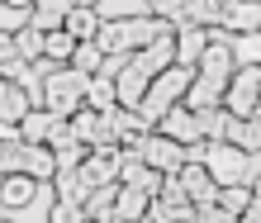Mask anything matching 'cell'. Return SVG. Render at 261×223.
<instances>
[{
    "mask_svg": "<svg viewBox=\"0 0 261 223\" xmlns=\"http://www.w3.org/2000/svg\"><path fill=\"white\" fill-rule=\"evenodd\" d=\"M100 29H105V19H100L95 10H86V5H76V10L67 14V34H71L76 43H95Z\"/></svg>",
    "mask_w": 261,
    "mask_h": 223,
    "instance_id": "obj_19",
    "label": "cell"
},
{
    "mask_svg": "<svg viewBox=\"0 0 261 223\" xmlns=\"http://www.w3.org/2000/svg\"><path fill=\"white\" fill-rule=\"evenodd\" d=\"M0 143H24L19 124H10V119H0Z\"/></svg>",
    "mask_w": 261,
    "mask_h": 223,
    "instance_id": "obj_34",
    "label": "cell"
},
{
    "mask_svg": "<svg viewBox=\"0 0 261 223\" xmlns=\"http://www.w3.org/2000/svg\"><path fill=\"white\" fill-rule=\"evenodd\" d=\"M114 214H119V185H100L86 200V218L90 223H114Z\"/></svg>",
    "mask_w": 261,
    "mask_h": 223,
    "instance_id": "obj_20",
    "label": "cell"
},
{
    "mask_svg": "<svg viewBox=\"0 0 261 223\" xmlns=\"http://www.w3.org/2000/svg\"><path fill=\"white\" fill-rule=\"evenodd\" d=\"M19 171L34 176V181H43V185H53V176L62 171V166H57L53 147H29V143H24V166H19Z\"/></svg>",
    "mask_w": 261,
    "mask_h": 223,
    "instance_id": "obj_16",
    "label": "cell"
},
{
    "mask_svg": "<svg viewBox=\"0 0 261 223\" xmlns=\"http://www.w3.org/2000/svg\"><path fill=\"white\" fill-rule=\"evenodd\" d=\"M114 223H128V218H114Z\"/></svg>",
    "mask_w": 261,
    "mask_h": 223,
    "instance_id": "obj_40",
    "label": "cell"
},
{
    "mask_svg": "<svg viewBox=\"0 0 261 223\" xmlns=\"http://www.w3.org/2000/svg\"><path fill=\"white\" fill-rule=\"evenodd\" d=\"M10 10H34V0H5Z\"/></svg>",
    "mask_w": 261,
    "mask_h": 223,
    "instance_id": "obj_36",
    "label": "cell"
},
{
    "mask_svg": "<svg viewBox=\"0 0 261 223\" xmlns=\"http://www.w3.org/2000/svg\"><path fill=\"white\" fill-rule=\"evenodd\" d=\"M105 57H110V52H105L100 43H81V48H76V57H71V67L81 71V76H100Z\"/></svg>",
    "mask_w": 261,
    "mask_h": 223,
    "instance_id": "obj_26",
    "label": "cell"
},
{
    "mask_svg": "<svg viewBox=\"0 0 261 223\" xmlns=\"http://www.w3.org/2000/svg\"><path fill=\"white\" fill-rule=\"evenodd\" d=\"M0 5H5V0H0Z\"/></svg>",
    "mask_w": 261,
    "mask_h": 223,
    "instance_id": "obj_41",
    "label": "cell"
},
{
    "mask_svg": "<svg viewBox=\"0 0 261 223\" xmlns=\"http://www.w3.org/2000/svg\"><path fill=\"white\" fill-rule=\"evenodd\" d=\"M252 195H256V204H261V176H256V181H252Z\"/></svg>",
    "mask_w": 261,
    "mask_h": 223,
    "instance_id": "obj_37",
    "label": "cell"
},
{
    "mask_svg": "<svg viewBox=\"0 0 261 223\" xmlns=\"http://www.w3.org/2000/svg\"><path fill=\"white\" fill-rule=\"evenodd\" d=\"M76 5H86V10H95V5H100V0H76Z\"/></svg>",
    "mask_w": 261,
    "mask_h": 223,
    "instance_id": "obj_39",
    "label": "cell"
},
{
    "mask_svg": "<svg viewBox=\"0 0 261 223\" xmlns=\"http://www.w3.org/2000/svg\"><path fill=\"white\" fill-rule=\"evenodd\" d=\"M180 185H186V195L195 200V209H204V204H219V181H214V171L204 161H190L186 171H180Z\"/></svg>",
    "mask_w": 261,
    "mask_h": 223,
    "instance_id": "obj_5",
    "label": "cell"
},
{
    "mask_svg": "<svg viewBox=\"0 0 261 223\" xmlns=\"http://www.w3.org/2000/svg\"><path fill=\"white\" fill-rule=\"evenodd\" d=\"M199 223H238V214H228L223 204H204V209H199Z\"/></svg>",
    "mask_w": 261,
    "mask_h": 223,
    "instance_id": "obj_33",
    "label": "cell"
},
{
    "mask_svg": "<svg viewBox=\"0 0 261 223\" xmlns=\"http://www.w3.org/2000/svg\"><path fill=\"white\" fill-rule=\"evenodd\" d=\"M76 10V0H34V10H29V24L43 29V34H57V29H67V14Z\"/></svg>",
    "mask_w": 261,
    "mask_h": 223,
    "instance_id": "obj_10",
    "label": "cell"
},
{
    "mask_svg": "<svg viewBox=\"0 0 261 223\" xmlns=\"http://www.w3.org/2000/svg\"><path fill=\"white\" fill-rule=\"evenodd\" d=\"M14 48H19L24 62H43V57H48V34L34 29V24H19L14 29Z\"/></svg>",
    "mask_w": 261,
    "mask_h": 223,
    "instance_id": "obj_21",
    "label": "cell"
},
{
    "mask_svg": "<svg viewBox=\"0 0 261 223\" xmlns=\"http://www.w3.org/2000/svg\"><path fill=\"white\" fill-rule=\"evenodd\" d=\"M48 223H90V218H86V204L57 200V204H53V214H48Z\"/></svg>",
    "mask_w": 261,
    "mask_h": 223,
    "instance_id": "obj_30",
    "label": "cell"
},
{
    "mask_svg": "<svg viewBox=\"0 0 261 223\" xmlns=\"http://www.w3.org/2000/svg\"><path fill=\"white\" fill-rule=\"evenodd\" d=\"M86 86H90V76H81L76 67L48 71V81H43V105L38 109H48V114H57V119L71 124V114L86 105Z\"/></svg>",
    "mask_w": 261,
    "mask_h": 223,
    "instance_id": "obj_1",
    "label": "cell"
},
{
    "mask_svg": "<svg viewBox=\"0 0 261 223\" xmlns=\"http://www.w3.org/2000/svg\"><path fill=\"white\" fill-rule=\"evenodd\" d=\"M223 34H261V0H238L223 19Z\"/></svg>",
    "mask_w": 261,
    "mask_h": 223,
    "instance_id": "obj_15",
    "label": "cell"
},
{
    "mask_svg": "<svg viewBox=\"0 0 261 223\" xmlns=\"http://www.w3.org/2000/svg\"><path fill=\"white\" fill-rule=\"evenodd\" d=\"M219 204H223L228 214H238V218H242V214L256 204V195H252V185H223V190H219Z\"/></svg>",
    "mask_w": 261,
    "mask_h": 223,
    "instance_id": "obj_27",
    "label": "cell"
},
{
    "mask_svg": "<svg viewBox=\"0 0 261 223\" xmlns=\"http://www.w3.org/2000/svg\"><path fill=\"white\" fill-rule=\"evenodd\" d=\"M48 147H53V157H57V166H62V171H81V166H86V157H90V143H86L71 124L57 133Z\"/></svg>",
    "mask_w": 261,
    "mask_h": 223,
    "instance_id": "obj_6",
    "label": "cell"
},
{
    "mask_svg": "<svg viewBox=\"0 0 261 223\" xmlns=\"http://www.w3.org/2000/svg\"><path fill=\"white\" fill-rule=\"evenodd\" d=\"M238 0H190L186 5V19L190 24H199V29H223V19H228V10H233Z\"/></svg>",
    "mask_w": 261,
    "mask_h": 223,
    "instance_id": "obj_14",
    "label": "cell"
},
{
    "mask_svg": "<svg viewBox=\"0 0 261 223\" xmlns=\"http://www.w3.org/2000/svg\"><path fill=\"white\" fill-rule=\"evenodd\" d=\"M86 105L90 109H114L119 105V81L114 76H90V86H86Z\"/></svg>",
    "mask_w": 261,
    "mask_h": 223,
    "instance_id": "obj_22",
    "label": "cell"
},
{
    "mask_svg": "<svg viewBox=\"0 0 261 223\" xmlns=\"http://www.w3.org/2000/svg\"><path fill=\"white\" fill-rule=\"evenodd\" d=\"M204 166L214 171V181H219V185H247V152L233 147V143H209Z\"/></svg>",
    "mask_w": 261,
    "mask_h": 223,
    "instance_id": "obj_3",
    "label": "cell"
},
{
    "mask_svg": "<svg viewBox=\"0 0 261 223\" xmlns=\"http://www.w3.org/2000/svg\"><path fill=\"white\" fill-rule=\"evenodd\" d=\"M38 185H43V181H34V176H24V171L5 176V185H0V200H5V209H24V204L38 195Z\"/></svg>",
    "mask_w": 261,
    "mask_h": 223,
    "instance_id": "obj_18",
    "label": "cell"
},
{
    "mask_svg": "<svg viewBox=\"0 0 261 223\" xmlns=\"http://www.w3.org/2000/svg\"><path fill=\"white\" fill-rule=\"evenodd\" d=\"M147 5H152V14H157V19L180 24V19H186V5H190V0H147Z\"/></svg>",
    "mask_w": 261,
    "mask_h": 223,
    "instance_id": "obj_31",
    "label": "cell"
},
{
    "mask_svg": "<svg viewBox=\"0 0 261 223\" xmlns=\"http://www.w3.org/2000/svg\"><path fill=\"white\" fill-rule=\"evenodd\" d=\"M133 67H138V71H147L152 81H157L162 71H171V67H176V34H166V38L152 43V48H143V52L133 57Z\"/></svg>",
    "mask_w": 261,
    "mask_h": 223,
    "instance_id": "obj_8",
    "label": "cell"
},
{
    "mask_svg": "<svg viewBox=\"0 0 261 223\" xmlns=\"http://www.w3.org/2000/svg\"><path fill=\"white\" fill-rule=\"evenodd\" d=\"M223 100H228V86L223 81H209V76H195L190 86V95H186V109H223Z\"/></svg>",
    "mask_w": 261,
    "mask_h": 223,
    "instance_id": "obj_13",
    "label": "cell"
},
{
    "mask_svg": "<svg viewBox=\"0 0 261 223\" xmlns=\"http://www.w3.org/2000/svg\"><path fill=\"white\" fill-rule=\"evenodd\" d=\"M10 86H14V81H5V76H0V100H5V91H10Z\"/></svg>",
    "mask_w": 261,
    "mask_h": 223,
    "instance_id": "obj_38",
    "label": "cell"
},
{
    "mask_svg": "<svg viewBox=\"0 0 261 223\" xmlns=\"http://www.w3.org/2000/svg\"><path fill=\"white\" fill-rule=\"evenodd\" d=\"M152 200L147 190H138V185H119V214L114 218H128V223H143L147 214H152Z\"/></svg>",
    "mask_w": 261,
    "mask_h": 223,
    "instance_id": "obj_17",
    "label": "cell"
},
{
    "mask_svg": "<svg viewBox=\"0 0 261 223\" xmlns=\"http://www.w3.org/2000/svg\"><path fill=\"white\" fill-rule=\"evenodd\" d=\"M53 190H57V200H71V204H86V200H90L81 171H57V176H53Z\"/></svg>",
    "mask_w": 261,
    "mask_h": 223,
    "instance_id": "obj_25",
    "label": "cell"
},
{
    "mask_svg": "<svg viewBox=\"0 0 261 223\" xmlns=\"http://www.w3.org/2000/svg\"><path fill=\"white\" fill-rule=\"evenodd\" d=\"M233 52H238V67H261V34H242Z\"/></svg>",
    "mask_w": 261,
    "mask_h": 223,
    "instance_id": "obj_28",
    "label": "cell"
},
{
    "mask_svg": "<svg viewBox=\"0 0 261 223\" xmlns=\"http://www.w3.org/2000/svg\"><path fill=\"white\" fill-rule=\"evenodd\" d=\"M81 181H86L90 195H95L100 185H119V157H100V152H90V157H86V166H81Z\"/></svg>",
    "mask_w": 261,
    "mask_h": 223,
    "instance_id": "obj_12",
    "label": "cell"
},
{
    "mask_svg": "<svg viewBox=\"0 0 261 223\" xmlns=\"http://www.w3.org/2000/svg\"><path fill=\"white\" fill-rule=\"evenodd\" d=\"M214 34H219V29H199V24H190V19H180V24H176V62L199 71V57L209 52Z\"/></svg>",
    "mask_w": 261,
    "mask_h": 223,
    "instance_id": "obj_4",
    "label": "cell"
},
{
    "mask_svg": "<svg viewBox=\"0 0 261 223\" xmlns=\"http://www.w3.org/2000/svg\"><path fill=\"white\" fill-rule=\"evenodd\" d=\"M199 76H209V81H223V86H228V81L238 76V52L228 48V43L214 38V43H209V52L199 57Z\"/></svg>",
    "mask_w": 261,
    "mask_h": 223,
    "instance_id": "obj_7",
    "label": "cell"
},
{
    "mask_svg": "<svg viewBox=\"0 0 261 223\" xmlns=\"http://www.w3.org/2000/svg\"><path fill=\"white\" fill-rule=\"evenodd\" d=\"M71 128H76V133H81V138L90 143V138H95V133H100V109H90V105H81V109L71 114Z\"/></svg>",
    "mask_w": 261,
    "mask_h": 223,
    "instance_id": "obj_29",
    "label": "cell"
},
{
    "mask_svg": "<svg viewBox=\"0 0 261 223\" xmlns=\"http://www.w3.org/2000/svg\"><path fill=\"white\" fill-rule=\"evenodd\" d=\"M24 166V143H0V176H14Z\"/></svg>",
    "mask_w": 261,
    "mask_h": 223,
    "instance_id": "obj_32",
    "label": "cell"
},
{
    "mask_svg": "<svg viewBox=\"0 0 261 223\" xmlns=\"http://www.w3.org/2000/svg\"><path fill=\"white\" fill-rule=\"evenodd\" d=\"M0 223H5V218H0Z\"/></svg>",
    "mask_w": 261,
    "mask_h": 223,
    "instance_id": "obj_42",
    "label": "cell"
},
{
    "mask_svg": "<svg viewBox=\"0 0 261 223\" xmlns=\"http://www.w3.org/2000/svg\"><path fill=\"white\" fill-rule=\"evenodd\" d=\"M62 128H67V119H57V114H48V109H34V114L19 124V133H24V143H29V147H48Z\"/></svg>",
    "mask_w": 261,
    "mask_h": 223,
    "instance_id": "obj_9",
    "label": "cell"
},
{
    "mask_svg": "<svg viewBox=\"0 0 261 223\" xmlns=\"http://www.w3.org/2000/svg\"><path fill=\"white\" fill-rule=\"evenodd\" d=\"M143 161L152 171H162V176H180L190 166V147L186 143H176V138H166L162 128H152L147 138H143Z\"/></svg>",
    "mask_w": 261,
    "mask_h": 223,
    "instance_id": "obj_2",
    "label": "cell"
},
{
    "mask_svg": "<svg viewBox=\"0 0 261 223\" xmlns=\"http://www.w3.org/2000/svg\"><path fill=\"white\" fill-rule=\"evenodd\" d=\"M199 133H204V143H223L228 138V124H233V114L228 109H199Z\"/></svg>",
    "mask_w": 261,
    "mask_h": 223,
    "instance_id": "obj_24",
    "label": "cell"
},
{
    "mask_svg": "<svg viewBox=\"0 0 261 223\" xmlns=\"http://www.w3.org/2000/svg\"><path fill=\"white\" fill-rule=\"evenodd\" d=\"M162 133H166V138H176V143H204V133H199V119H195V109H186V105H176L171 114H166L162 119V124H157Z\"/></svg>",
    "mask_w": 261,
    "mask_h": 223,
    "instance_id": "obj_11",
    "label": "cell"
},
{
    "mask_svg": "<svg viewBox=\"0 0 261 223\" xmlns=\"http://www.w3.org/2000/svg\"><path fill=\"white\" fill-rule=\"evenodd\" d=\"M223 143L242 147V152H261V119H233V124H228V138H223Z\"/></svg>",
    "mask_w": 261,
    "mask_h": 223,
    "instance_id": "obj_23",
    "label": "cell"
},
{
    "mask_svg": "<svg viewBox=\"0 0 261 223\" xmlns=\"http://www.w3.org/2000/svg\"><path fill=\"white\" fill-rule=\"evenodd\" d=\"M238 223H261V204H252V209H247V214H242Z\"/></svg>",
    "mask_w": 261,
    "mask_h": 223,
    "instance_id": "obj_35",
    "label": "cell"
}]
</instances>
